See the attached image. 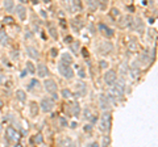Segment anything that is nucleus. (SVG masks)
Returning <instances> with one entry per match:
<instances>
[{
	"label": "nucleus",
	"instance_id": "nucleus-1",
	"mask_svg": "<svg viewBox=\"0 0 158 147\" xmlns=\"http://www.w3.org/2000/svg\"><path fill=\"white\" fill-rule=\"evenodd\" d=\"M111 87H112V91H111L109 95H111L112 97H115L116 100H120L125 93V82L122 79H120V80L116 79V82L113 83Z\"/></svg>",
	"mask_w": 158,
	"mask_h": 147
},
{
	"label": "nucleus",
	"instance_id": "nucleus-2",
	"mask_svg": "<svg viewBox=\"0 0 158 147\" xmlns=\"http://www.w3.org/2000/svg\"><path fill=\"white\" fill-rule=\"evenodd\" d=\"M111 125H112V114L108 110H104V113L102 114L99 121V126H98L99 130L102 133H108L111 130Z\"/></svg>",
	"mask_w": 158,
	"mask_h": 147
},
{
	"label": "nucleus",
	"instance_id": "nucleus-3",
	"mask_svg": "<svg viewBox=\"0 0 158 147\" xmlns=\"http://www.w3.org/2000/svg\"><path fill=\"white\" fill-rule=\"evenodd\" d=\"M63 6L70 13H78L83 9V4L81 0H63Z\"/></svg>",
	"mask_w": 158,
	"mask_h": 147
},
{
	"label": "nucleus",
	"instance_id": "nucleus-4",
	"mask_svg": "<svg viewBox=\"0 0 158 147\" xmlns=\"http://www.w3.org/2000/svg\"><path fill=\"white\" fill-rule=\"evenodd\" d=\"M57 70H58L61 76H63L65 79H73V76H74V71L70 67V64H65L63 62H59V63L57 64Z\"/></svg>",
	"mask_w": 158,
	"mask_h": 147
},
{
	"label": "nucleus",
	"instance_id": "nucleus-5",
	"mask_svg": "<svg viewBox=\"0 0 158 147\" xmlns=\"http://www.w3.org/2000/svg\"><path fill=\"white\" fill-rule=\"evenodd\" d=\"M113 51V43L111 41H103L98 46V53L102 55H109Z\"/></svg>",
	"mask_w": 158,
	"mask_h": 147
},
{
	"label": "nucleus",
	"instance_id": "nucleus-6",
	"mask_svg": "<svg viewBox=\"0 0 158 147\" xmlns=\"http://www.w3.org/2000/svg\"><path fill=\"white\" fill-rule=\"evenodd\" d=\"M43 88L46 90L47 93H50L51 96L57 97V91H58V87H57V83L53 79H46L43 82Z\"/></svg>",
	"mask_w": 158,
	"mask_h": 147
},
{
	"label": "nucleus",
	"instance_id": "nucleus-7",
	"mask_svg": "<svg viewBox=\"0 0 158 147\" xmlns=\"http://www.w3.org/2000/svg\"><path fill=\"white\" fill-rule=\"evenodd\" d=\"M40 106H41L43 113H49L54 109V101L51 99H49V97H43L41 100V102H40Z\"/></svg>",
	"mask_w": 158,
	"mask_h": 147
},
{
	"label": "nucleus",
	"instance_id": "nucleus-8",
	"mask_svg": "<svg viewBox=\"0 0 158 147\" xmlns=\"http://www.w3.org/2000/svg\"><path fill=\"white\" fill-rule=\"evenodd\" d=\"M116 79H117V75H116V72L113 70H108L107 72L104 74V83L107 84V86H109V87L116 82Z\"/></svg>",
	"mask_w": 158,
	"mask_h": 147
},
{
	"label": "nucleus",
	"instance_id": "nucleus-9",
	"mask_svg": "<svg viewBox=\"0 0 158 147\" xmlns=\"http://www.w3.org/2000/svg\"><path fill=\"white\" fill-rule=\"evenodd\" d=\"M6 137L8 138V141H11V142H17L19 141V133L16 131V129L13 126H8L6 129Z\"/></svg>",
	"mask_w": 158,
	"mask_h": 147
},
{
	"label": "nucleus",
	"instance_id": "nucleus-10",
	"mask_svg": "<svg viewBox=\"0 0 158 147\" xmlns=\"http://www.w3.org/2000/svg\"><path fill=\"white\" fill-rule=\"evenodd\" d=\"M99 105H100V109L102 110H109L111 109V101H109L108 96L102 93L99 96Z\"/></svg>",
	"mask_w": 158,
	"mask_h": 147
},
{
	"label": "nucleus",
	"instance_id": "nucleus-11",
	"mask_svg": "<svg viewBox=\"0 0 158 147\" xmlns=\"http://www.w3.org/2000/svg\"><path fill=\"white\" fill-rule=\"evenodd\" d=\"M132 28H134V30H136V32H137L140 35L144 34V32H145V24H144V21L140 19V17L134 19V21H133V26H132Z\"/></svg>",
	"mask_w": 158,
	"mask_h": 147
},
{
	"label": "nucleus",
	"instance_id": "nucleus-12",
	"mask_svg": "<svg viewBox=\"0 0 158 147\" xmlns=\"http://www.w3.org/2000/svg\"><path fill=\"white\" fill-rule=\"evenodd\" d=\"M49 68H47V66H45L43 63H40L37 67H36V74L38 75L40 78H46L49 76Z\"/></svg>",
	"mask_w": 158,
	"mask_h": 147
},
{
	"label": "nucleus",
	"instance_id": "nucleus-13",
	"mask_svg": "<svg viewBox=\"0 0 158 147\" xmlns=\"http://www.w3.org/2000/svg\"><path fill=\"white\" fill-rule=\"evenodd\" d=\"M16 13L19 16V19L21 21L26 20V16H28V11H26V7H24L23 4H17L16 6Z\"/></svg>",
	"mask_w": 158,
	"mask_h": 147
},
{
	"label": "nucleus",
	"instance_id": "nucleus-14",
	"mask_svg": "<svg viewBox=\"0 0 158 147\" xmlns=\"http://www.w3.org/2000/svg\"><path fill=\"white\" fill-rule=\"evenodd\" d=\"M40 113V105L36 101H30L29 102V116L32 118H36Z\"/></svg>",
	"mask_w": 158,
	"mask_h": 147
},
{
	"label": "nucleus",
	"instance_id": "nucleus-15",
	"mask_svg": "<svg viewBox=\"0 0 158 147\" xmlns=\"http://www.w3.org/2000/svg\"><path fill=\"white\" fill-rule=\"evenodd\" d=\"M99 30H100V33L104 34L107 38H111V37L115 35V32H113L111 28H108L105 24H99Z\"/></svg>",
	"mask_w": 158,
	"mask_h": 147
},
{
	"label": "nucleus",
	"instance_id": "nucleus-16",
	"mask_svg": "<svg viewBox=\"0 0 158 147\" xmlns=\"http://www.w3.org/2000/svg\"><path fill=\"white\" fill-rule=\"evenodd\" d=\"M129 72H130V78L133 79V80H137L140 76H141V68H140V66L137 63L132 64Z\"/></svg>",
	"mask_w": 158,
	"mask_h": 147
},
{
	"label": "nucleus",
	"instance_id": "nucleus-17",
	"mask_svg": "<svg viewBox=\"0 0 158 147\" xmlns=\"http://www.w3.org/2000/svg\"><path fill=\"white\" fill-rule=\"evenodd\" d=\"M26 54H28L32 59H38L40 58V51H38V49L37 47H34V46H26Z\"/></svg>",
	"mask_w": 158,
	"mask_h": 147
},
{
	"label": "nucleus",
	"instance_id": "nucleus-18",
	"mask_svg": "<svg viewBox=\"0 0 158 147\" xmlns=\"http://www.w3.org/2000/svg\"><path fill=\"white\" fill-rule=\"evenodd\" d=\"M61 62H63L65 64H70L71 66L74 63V58L71 54H69V53H63L62 55H61Z\"/></svg>",
	"mask_w": 158,
	"mask_h": 147
},
{
	"label": "nucleus",
	"instance_id": "nucleus-19",
	"mask_svg": "<svg viewBox=\"0 0 158 147\" xmlns=\"http://www.w3.org/2000/svg\"><path fill=\"white\" fill-rule=\"evenodd\" d=\"M0 45L2 46H8L9 45V37H8V34L4 32V30L0 32Z\"/></svg>",
	"mask_w": 158,
	"mask_h": 147
},
{
	"label": "nucleus",
	"instance_id": "nucleus-20",
	"mask_svg": "<svg viewBox=\"0 0 158 147\" xmlns=\"http://www.w3.org/2000/svg\"><path fill=\"white\" fill-rule=\"evenodd\" d=\"M70 45V50L73 51V54L74 55H77V54H79V47H81V42L79 41H75V42H71V43H69Z\"/></svg>",
	"mask_w": 158,
	"mask_h": 147
},
{
	"label": "nucleus",
	"instance_id": "nucleus-21",
	"mask_svg": "<svg viewBox=\"0 0 158 147\" xmlns=\"http://www.w3.org/2000/svg\"><path fill=\"white\" fill-rule=\"evenodd\" d=\"M4 9L7 12H12L15 9V3H13V0H4Z\"/></svg>",
	"mask_w": 158,
	"mask_h": 147
},
{
	"label": "nucleus",
	"instance_id": "nucleus-22",
	"mask_svg": "<svg viewBox=\"0 0 158 147\" xmlns=\"http://www.w3.org/2000/svg\"><path fill=\"white\" fill-rule=\"evenodd\" d=\"M71 28L74 29V32H79L82 28H83V21L81 20L78 23V20L75 19V20H71Z\"/></svg>",
	"mask_w": 158,
	"mask_h": 147
},
{
	"label": "nucleus",
	"instance_id": "nucleus-23",
	"mask_svg": "<svg viewBox=\"0 0 158 147\" xmlns=\"http://www.w3.org/2000/svg\"><path fill=\"white\" fill-rule=\"evenodd\" d=\"M25 68H26V72H29L30 75L36 74V66L33 64V62H30V61L26 62V63H25Z\"/></svg>",
	"mask_w": 158,
	"mask_h": 147
},
{
	"label": "nucleus",
	"instance_id": "nucleus-24",
	"mask_svg": "<svg viewBox=\"0 0 158 147\" xmlns=\"http://www.w3.org/2000/svg\"><path fill=\"white\" fill-rule=\"evenodd\" d=\"M16 99L21 102H25L26 101V93L23 90H17L16 91Z\"/></svg>",
	"mask_w": 158,
	"mask_h": 147
},
{
	"label": "nucleus",
	"instance_id": "nucleus-25",
	"mask_svg": "<svg viewBox=\"0 0 158 147\" xmlns=\"http://www.w3.org/2000/svg\"><path fill=\"white\" fill-rule=\"evenodd\" d=\"M87 6H88V9L91 12H95L96 9H98V2L96 0H87Z\"/></svg>",
	"mask_w": 158,
	"mask_h": 147
},
{
	"label": "nucleus",
	"instance_id": "nucleus-26",
	"mask_svg": "<svg viewBox=\"0 0 158 147\" xmlns=\"http://www.w3.org/2000/svg\"><path fill=\"white\" fill-rule=\"evenodd\" d=\"M49 34L54 39H58V32H57V29H55L54 25H49Z\"/></svg>",
	"mask_w": 158,
	"mask_h": 147
},
{
	"label": "nucleus",
	"instance_id": "nucleus-27",
	"mask_svg": "<svg viewBox=\"0 0 158 147\" xmlns=\"http://www.w3.org/2000/svg\"><path fill=\"white\" fill-rule=\"evenodd\" d=\"M61 95H62L63 99H70V97L73 96V93L70 90H67V88H65V90H62V92H61Z\"/></svg>",
	"mask_w": 158,
	"mask_h": 147
},
{
	"label": "nucleus",
	"instance_id": "nucleus-28",
	"mask_svg": "<svg viewBox=\"0 0 158 147\" xmlns=\"http://www.w3.org/2000/svg\"><path fill=\"white\" fill-rule=\"evenodd\" d=\"M129 51L130 53H136V50H137V42L134 41V39H132V41L129 42Z\"/></svg>",
	"mask_w": 158,
	"mask_h": 147
},
{
	"label": "nucleus",
	"instance_id": "nucleus-29",
	"mask_svg": "<svg viewBox=\"0 0 158 147\" xmlns=\"http://www.w3.org/2000/svg\"><path fill=\"white\" fill-rule=\"evenodd\" d=\"M42 142H43V138L41 134H36L32 139V143H42Z\"/></svg>",
	"mask_w": 158,
	"mask_h": 147
},
{
	"label": "nucleus",
	"instance_id": "nucleus-30",
	"mask_svg": "<svg viewBox=\"0 0 158 147\" xmlns=\"http://www.w3.org/2000/svg\"><path fill=\"white\" fill-rule=\"evenodd\" d=\"M98 2V6H100V9L104 11L107 8V4H108V0H96Z\"/></svg>",
	"mask_w": 158,
	"mask_h": 147
},
{
	"label": "nucleus",
	"instance_id": "nucleus-31",
	"mask_svg": "<svg viewBox=\"0 0 158 147\" xmlns=\"http://www.w3.org/2000/svg\"><path fill=\"white\" fill-rule=\"evenodd\" d=\"M73 114L75 116V117H79V114H81V108L78 106V104H74V108H73Z\"/></svg>",
	"mask_w": 158,
	"mask_h": 147
},
{
	"label": "nucleus",
	"instance_id": "nucleus-32",
	"mask_svg": "<svg viewBox=\"0 0 158 147\" xmlns=\"http://www.w3.org/2000/svg\"><path fill=\"white\" fill-rule=\"evenodd\" d=\"M109 143H111V139H109V137L105 135V137H104V139H103V143H102V146H108Z\"/></svg>",
	"mask_w": 158,
	"mask_h": 147
},
{
	"label": "nucleus",
	"instance_id": "nucleus-33",
	"mask_svg": "<svg viewBox=\"0 0 158 147\" xmlns=\"http://www.w3.org/2000/svg\"><path fill=\"white\" fill-rule=\"evenodd\" d=\"M59 122H61V126H67V121L63 118V117H59Z\"/></svg>",
	"mask_w": 158,
	"mask_h": 147
},
{
	"label": "nucleus",
	"instance_id": "nucleus-34",
	"mask_svg": "<svg viewBox=\"0 0 158 147\" xmlns=\"http://www.w3.org/2000/svg\"><path fill=\"white\" fill-rule=\"evenodd\" d=\"M90 117H91V112H90L88 109H85V118H86V119H88Z\"/></svg>",
	"mask_w": 158,
	"mask_h": 147
},
{
	"label": "nucleus",
	"instance_id": "nucleus-35",
	"mask_svg": "<svg viewBox=\"0 0 158 147\" xmlns=\"http://www.w3.org/2000/svg\"><path fill=\"white\" fill-rule=\"evenodd\" d=\"M4 23H6V24H12L13 23L12 17H6V19H4Z\"/></svg>",
	"mask_w": 158,
	"mask_h": 147
},
{
	"label": "nucleus",
	"instance_id": "nucleus-36",
	"mask_svg": "<svg viewBox=\"0 0 158 147\" xmlns=\"http://www.w3.org/2000/svg\"><path fill=\"white\" fill-rule=\"evenodd\" d=\"M32 37H33V34L30 33L29 30H26V32H25V38H32Z\"/></svg>",
	"mask_w": 158,
	"mask_h": 147
},
{
	"label": "nucleus",
	"instance_id": "nucleus-37",
	"mask_svg": "<svg viewBox=\"0 0 158 147\" xmlns=\"http://www.w3.org/2000/svg\"><path fill=\"white\" fill-rule=\"evenodd\" d=\"M78 74L81 75V78H86V74H85V70H83V68L79 70V72H78Z\"/></svg>",
	"mask_w": 158,
	"mask_h": 147
},
{
	"label": "nucleus",
	"instance_id": "nucleus-38",
	"mask_svg": "<svg viewBox=\"0 0 158 147\" xmlns=\"http://www.w3.org/2000/svg\"><path fill=\"white\" fill-rule=\"evenodd\" d=\"M65 42L66 43H71L73 42V37H70V35H69V37H66L65 38Z\"/></svg>",
	"mask_w": 158,
	"mask_h": 147
},
{
	"label": "nucleus",
	"instance_id": "nucleus-39",
	"mask_svg": "<svg viewBox=\"0 0 158 147\" xmlns=\"http://www.w3.org/2000/svg\"><path fill=\"white\" fill-rule=\"evenodd\" d=\"M88 130H90V131L92 130V125H90V123H88V125H86V126H85V131H88Z\"/></svg>",
	"mask_w": 158,
	"mask_h": 147
},
{
	"label": "nucleus",
	"instance_id": "nucleus-40",
	"mask_svg": "<svg viewBox=\"0 0 158 147\" xmlns=\"http://www.w3.org/2000/svg\"><path fill=\"white\" fill-rule=\"evenodd\" d=\"M120 71H122V74H125V71H126V63L122 64V67H120Z\"/></svg>",
	"mask_w": 158,
	"mask_h": 147
},
{
	"label": "nucleus",
	"instance_id": "nucleus-41",
	"mask_svg": "<svg viewBox=\"0 0 158 147\" xmlns=\"http://www.w3.org/2000/svg\"><path fill=\"white\" fill-rule=\"evenodd\" d=\"M100 62H102V63H99V64L102 66V68H105V67H107V62H105V61H100Z\"/></svg>",
	"mask_w": 158,
	"mask_h": 147
},
{
	"label": "nucleus",
	"instance_id": "nucleus-42",
	"mask_svg": "<svg viewBox=\"0 0 158 147\" xmlns=\"http://www.w3.org/2000/svg\"><path fill=\"white\" fill-rule=\"evenodd\" d=\"M112 13H113V16H117V15H118L117 8H112Z\"/></svg>",
	"mask_w": 158,
	"mask_h": 147
},
{
	"label": "nucleus",
	"instance_id": "nucleus-43",
	"mask_svg": "<svg viewBox=\"0 0 158 147\" xmlns=\"http://www.w3.org/2000/svg\"><path fill=\"white\" fill-rule=\"evenodd\" d=\"M88 146H92V147H96V146H100L98 142H91V143H88Z\"/></svg>",
	"mask_w": 158,
	"mask_h": 147
},
{
	"label": "nucleus",
	"instance_id": "nucleus-44",
	"mask_svg": "<svg viewBox=\"0 0 158 147\" xmlns=\"http://www.w3.org/2000/svg\"><path fill=\"white\" fill-rule=\"evenodd\" d=\"M51 55H53V57L57 55V50H55V49H51Z\"/></svg>",
	"mask_w": 158,
	"mask_h": 147
},
{
	"label": "nucleus",
	"instance_id": "nucleus-45",
	"mask_svg": "<svg viewBox=\"0 0 158 147\" xmlns=\"http://www.w3.org/2000/svg\"><path fill=\"white\" fill-rule=\"evenodd\" d=\"M0 108H3V100L0 99Z\"/></svg>",
	"mask_w": 158,
	"mask_h": 147
},
{
	"label": "nucleus",
	"instance_id": "nucleus-46",
	"mask_svg": "<svg viewBox=\"0 0 158 147\" xmlns=\"http://www.w3.org/2000/svg\"><path fill=\"white\" fill-rule=\"evenodd\" d=\"M0 133H2V125H0Z\"/></svg>",
	"mask_w": 158,
	"mask_h": 147
}]
</instances>
